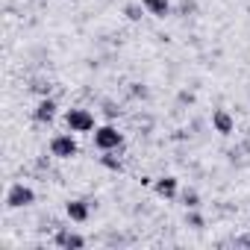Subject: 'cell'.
Wrapping results in <instances>:
<instances>
[{"instance_id": "14", "label": "cell", "mask_w": 250, "mask_h": 250, "mask_svg": "<svg viewBox=\"0 0 250 250\" xmlns=\"http://www.w3.org/2000/svg\"><path fill=\"white\" fill-rule=\"evenodd\" d=\"M186 221H188V227H194V229H200V227H203V218H200L197 212H191V215H188Z\"/></svg>"}, {"instance_id": "10", "label": "cell", "mask_w": 250, "mask_h": 250, "mask_svg": "<svg viewBox=\"0 0 250 250\" xmlns=\"http://www.w3.org/2000/svg\"><path fill=\"white\" fill-rule=\"evenodd\" d=\"M145 3V9L150 12V15H156V18H168V12H171V3L168 0H142Z\"/></svg>"}, {"instance_id": "17", "label": "cell", "mask_w": 250, "mask_h": 250, "mask_svg": "<svg viewBox=\"0 0 250 250\" xmlns=\"http://www.w3.org/2000/svg\"><path fill=\"white\" fill-rule=\"evenodd\" d=\"M235 244H238V247H250V232H247V235H241Z\"/></svg>"}, {"instance_id": "7", "label": "cell", "mask_w": 250, "mask_h": 250, "mask_svg": "<svg viewBox=\"0 0 250 250\" xmlns=\"http://www.w3.org/2000/svg\"><path fill=\"white\" fill-rule=\"evenodd\" d=\"M56 109H59V106H56V100H53V97H42L33 115H36V121H39V124H50V121L56 118Z\"/></svg>"}, {"instance_id": "16", "label": "cell", "mask_w": 250, "mask_h": 250, "mask_svg": "<svg viewBox=\"0 0 250 250\" xmlns=\"http://www.w3.org/2000/svg\"><path fill=\"white\" fill-rule=\"evenodd\" d=\"M103 112H106V115H109V118H115V115H118V112H121V109H118V106H115V103H106V106H103Z\"/></svg>"}, {"instance_id": "1", "label": "cell", "mask_w": 250, "mask_h": 250, "mask_svg": "<svg viewBox=\"0 0 250 250\" xmlns=\"http://www.w3.org/2000/svg\"><path fill=\"white\" fill-rule=\"evenodd\" d=\"M65 124H68L71 133H91V130H97L94 127V115L88 109H80V106L65 112Z\"/></svg>"}, {"instance_id": "15", "label": "cell", "mask_w": 250, "mask_h": 250, "mask_svg": "<svg viewBox=\"0 0 250 250\" xmlns=\"http://www.w3.org/2000/svg\"><path fill=\"white\" fill-rule=\"evenodd\" d=\"M130 94H133V97H147V88H145V85H139V83H136V85H133V88H130Z\"/></svg>"}, {"instance_id": "12", "label": "cell", "mask_w": 250, "mask_h": 250, "mask_svg": "<svg viewBox=\"0 0 250 250\" xmlns=\"http://www.w3.org/2000/svg\"><path fill=\"white\" fill-rule=\"evenodd\" d=\"M142 9H145V3H127L124 15H127V21H142Z\"/></svg>"}, {"instance_id": "3", "label": "cell", "mask_w": 250, "mask_h": 250, "mask_svg": "<svg viewBox=\"0 0 250 250\" xmlns=\"http://www.w3.org/2000/svg\"><path fill=\"white\" fill-rule=\"evenodd\" d=\"M33 203H36V191L24 183H15L6 191V206L9 209H24V206H33Z\"/></svg>"}, {"instance_id": "9", "label": "cell", "mask_w": 250, "mask_h": 250, "mask_svg": "<svg viewBox=\"0 0 250 250\" xmlns=\"http://www.w3.org/2000/svg\"><path fill=\"white\" fill-rule=\"evenodd\" d=\"M65 212H68V218L77 221V224L88 221V203H85V200H71V203L65 206Z\"/></svg>"}, {"instance_id": "18", "label": "cell", "mask_w": 250, "mask_h": 250, "mask_svg": "<svg viewBox=\"0 0 250 250\" xmlns=\"http://www.w3.org/2000/svg\"><path fill=\"white\" fill-rule=\"evenodd\" d=\"M33 88H36V91H42V94H47V91H50V85H44V83H39V85H33Z\"/></svg>"}, {"instance_id": "6", "label": "cell", "mask_w": 250, "mask_h": 250, "mask_svg": "<svg viewBox=\"0 0 250 250\" xmlns=\"http://www.w3.org/2000/svg\"><path fill=\"white\" fill-rule=\"evenodd\" d=\"M53 241H56V247H65V250H83L85 247V238L77 235V232H71V229H59Z\"/></svg>"}, {"instance_id": "8", "label": "cell", "mask_w": 250, "mask_h": 250, "mask_svg": "<svg viewBox=\"0 0 250 250\" xmlns=\"http://www.w3.org/2000/svg\"><path fill=\"white\" fill-rule=\"evenodd\" d=\"M153 188H156L159 197L171 200V197H177V177H159V180L153 183Z\"/></svg>"}, {"instance_id": "13", "label": "cell", "mask_w": 250, "mask_h": 250, "mask_svg": "<svg viewBox=\"0 0 250 250\" xmlns=\"http://www.w3.org/2000/svg\"><path fill=\"white\" fill-rule=\"evenodd\" d=\"M183 203H186V209H197L200 206V194L197 191H186L183 194Z\"/></svg>"}, {"instance_id": "11", "label": "cell", "mask_w": 250, "mask_h": 250, "mask_svg": "<svg viewBox=\"0 0 250 250\" xmlns=\"http://www.w3.org/2000/svg\"><path fill=\"white\" fill-rule=\"evenodd\" d=\"M100 165H103V168H109V171H115V174H121V171H124V162L115 156V150H103Z\"/></svg>"}, {"instance_id": "5", "label": "cell", "mask_w": 250, "mask_h": 250, "mask_svg": "<svg viewBox=\"0 0 250 250\" xmlns=\"http://www.w3.org/2000/svg\"><path fill=\"white\" fill-rule=\"evenodd\" d=\"M212 127H215L221 136H232L235 121H232V115H229L227 109H215V112H212Z\"/></svg>"}, {"instance_id": "2", "label": "cell", "mask_w": 250, "mask_h": 250, "mask_svg": "<svg viewBox=\"0 0 250 250\" xmlns=\"http://www.w3.org/2000/svg\"><path fill=\"white\" fill-rule=\"evenodd\" d=\"M124 145V136L118 133V127H112V124H103V127L94 130V147L97 150H118Z\"/></svg>"}, {"instance_id": "4", "label": "cell", "mask_w": 250, "mask_h": 250, "mask_svg": "<svg viewBox=\"0 0 250 250\" xmlns=\"http://www.w3.org/2000/svg\"><path fill=\"white\" fill-rule=\"evenodd\" d=\"M77 150H80V147H77L74 136H68V133H65V136H53V139H50V153H53L56 159H74V156H77Z\"/></svg>"}]
</instances>
